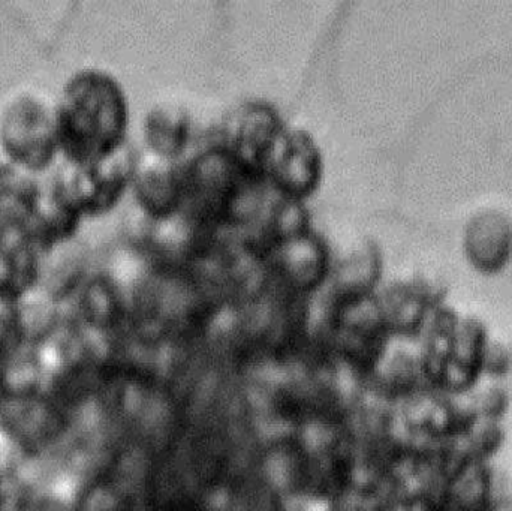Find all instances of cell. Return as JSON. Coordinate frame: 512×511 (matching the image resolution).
Instances as JSON below:
<instances>
[{
	"mask_svg": "<svg viewBox=\"0 0 512 511\" xmlns=\"http://www.w3.org/2000/svg\"><path fill=\"white\" fill-rule=\"evenodd\" d=\"M322 158L313 138L304 131H283L274 143L265 180L286 200L301 201L318 189Z\"/></svg>",
	"mask_w": 512,
	"mask_h": 511,
	"instance_id": "5",
	"label": "cell"
},
{
	"mask_svg": "<svg viewBox=\"0 0 512 511\" xmlns=\"http://www.w3.org/2000/svg\"><path fill=\"white\" fill-rule=\"evenodd\" d=\"M60 152L69 165L95 164L125 146L128 104L107 72L84 69L69 78L54 108Z\"/></svg>",
	"mask_w": 512,
	"mask_h": 511,
	"instance_id": "1",
	"label": "cell"
},
{
	"mask_svg": "<svg viewBox=\"0 0 512 511\" xmlns=\"http://www.w3.org/2000/svg\"><path fill=\"white\" fill-rule=\"evenodd\" d=\"M132 180L138 204L152 218H168L185 203L180 168L168 164L135 168Z\"/></svg>",
	"mask_w": 512,
	"mask_h": 511,
	"instance_id": "7",
	"label": "cell"
},
{
	"mask_svg": "<svg viewBox=\"0 0 512 511\" xmlns=\"http://www.w3.org/2000/svg\"><path fill=\"white\" fill-rule=\"evenodd\" d=\"M17 177V174L14 173V168L0 161V201L11 191Z\"/></svg>",
	"mask_w": 512,
	"mask_h": 511,
	"instance_id": "10",
	"label": "cell"
},
{
	"mask_svg": "<svg viewBox=\"0 0 512 511\" xmlns=\"http://www.w3.org/2000/svg\"><path fill=\"white\" fill-rule=\"evenodd\" d=\"M15 404L17 413L11 417L9 437L21 449L38 452L62 434L65 408L44 392Z\"/></svg>",
	"mask_w": 512,
	"mask_h": 511,
	"instance_id": "6",
	"label": "cell"
},
{
	"mask_svg": "<svg viewBox=\"0 0 512 511\" xmlns=\"http://www.w3.org/2000/svg\"><path fill=\"white\" fill-rule=\"evenodd\" d=\"M27 511H81L74 495L65 489H50L44 494L35 495Z\"/></svg>",
	"mask_w": 512,
	"mask_h": 511,
	"instance_id": "9",
	"label": "cell"
},
{
	"mask_svg": "<svg viewBox=\"0 0 512 511\" xmlns=\"http://www.w3.org/2000/svg\"><path fill=\"white\" fill-rule=\"evenodd\" d=\"M135 168L134 156L123 146L95 164L83 167L68 164L59 174L81 215H101L119 203L126 186L134 179Z\"/></svg>",
	"mask_w": 512,
	"mask_h": 511,
	"instance_id": "3",
	"label": "cell"
},
{
	"mask_svg": "<svg viewBox=\"0 0 512 511\" xmlns=\"http://www.w3.org/2000/svg\"><path fill=\"white\" fill-rule=\"evenodd\" d=\"M0 146L30 176L47 171L60 152L54 108L32 93L15 96L0 117Z\"/></svg>",
	"mask_w": 512,
	"mask_h": 511,
	"instance_id": "2",
	"label": "cell"
},
{
	"mask_svg": "<svg viewBox=\"0 0 512 511\" xmlns=\"http://www.w3.org/2000/svg\"><path fill=\"white\" fill-rule=\"evenodd\" d=\"M144 137L147 146L162 158H177L182 155L188 144V116L179 108H156L147 114Z\"/></svg>",
	"mask_w": 512,
	"mask_h": 511,
	"instance_id": "8",
	"label": "cell"
},
{
	"mask_svg": "<svg viewBox=\"0 0 512 511\" xmlns=\"http://www.w3.org/2000/svg\"><path fill=\"white\" fill-rule=\"evenodd\" d=\"M279 114L271 105L248 102L233 111L224 125V147L234 161L256 180H265V164L279 135Z\"/></svg>",
	"mask_w": 512,
	"mask_h": 511,
	"instance_id": "4",
	"label": "cell"
}]
</instances>
